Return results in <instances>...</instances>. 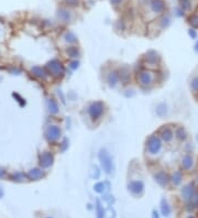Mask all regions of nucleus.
<instances>
[{"mask_svg": "<svg viewBox=\"0 0 198 218\" xmlns=\"http://www.w3.org/2000/svg\"><path fill=\"white\" fill-rule=\"evenodd\" d=\"M171 179H172V183H173L174 185L181 184L182 179H183V175H182L181 171H175V172L173 173V175H172Z\"/></svg>", "mask_w": 198, "mask_h": 218, "instance_id": "nucleus-14", "label": "nucleus"}, {"mask_svg": "<svg viewBox=\"0 0 198 218\" xmlns=\"http://www.w3.org/2000/svg\"><path fill=\"white\" fill-rule=\"evenodd\" d=\"M101 187H104V184H102V183H98V184L95 186V189H96L97 192H102Z\"/></svg>", "mask_w": 198, "mask_h": 218, "instance_id": "nucleus-25", "label": "nucleus"}, {"mask_svg": "<svg viewBox=\"0 0 198 218\" xmlns=\"http://www.w3.org/2000/svg\"><path fill=\"white\" fill-rule=\"evenodd\" d=\"M191 87L194 92H198V77H194L191 82Z\"/></svg>", "mask_w": 198, "mask_h": 218, "instance_id": "nucleus-21", "label": "nucleus"}, {"mask_svg": "<svg viewBox=\"0 0 198 218\" xmlns=\"http://www.w3.org/2000/svg\"><path fill=\"white\" fill-rule=\"evenodd\" d=\"M188 218H194V217H191V216H189V217Z\"/></svg>", "mask_w": 198, "mask_h": 218, "instance_id": "nucleus-31", "label": "nucleus"}, {"mask_svg": "<svg viewBox=\"0 0 198 218\" xmlns=\"http://www.w3.org/2000/svg\"><path fill=\"white\" fill-rule=\"evenodd\" d=\"M189 23L195 28H198V15H194L189 18Z\"/></svg>", "mask_w": 198, "mask_h": 218, "instance_id": "nucleus-20", "label": "nucleus"}, {"mask_svg": "<svg viewBox=\"0 0 198 218\" xmlns=\"http://www.w3.org/2000/svg\"><path fill=\"white\" fill-rule=\"evenodd\" d=\"M78 65H79V62L78 61H72L70 63V67L72 68V70H76V68L78 67Z\"/></svg>", "mask_w": 198, "mask_h": 218, "instance_id": "nucleus-24", "label": "nucleus"}, {"mask_svg": "<svg viewBox=\"0 0 198 218\" xmlns=\"http://www.w3.org/2000/svg\"><path fill=\"white\" fill-rule=\"evenodd\" d=\"M67 55H68V57L76 58L80 55V52L76 46H70V48H67Z\"/></svg>", "mask_w": 198, "mask_h": 218, "instance_id": "nucleus-15", "label": "nucleus"}, {"mask_svg": "<svg viewBox=\"0 0 198 218\" xmlns=\"http://www.w3.org/2000/svg\"><path fill=\"white\" fill-rule=\"evenodd\" d=\"M105 112V104L102 102H94L88 107V114L94 120L99 119Z\"/></svg>", "mask_w": 198, "mask_h": 218, "instance_id": "nucleus-3", "label": "nucleus"}, {"mask_svg": "<svg viewBox=\"0 0 198 218\" xmlns=\"http://www.w3.org/2000/svg\"><path fill=\"white\" fill-rule=\"evenodd\" d=\"M182 193H183V196H184V198H185V199H191L194 197V195H195L194 186L191 184L186 185V186L183 188Z\"/></svg>", "mask_w": 198, "mask_h": 218, "instance_id": "nucleus-11", "label": "nucleus"}, {"mask_svg": "<svg viewBox=\"0 0 198 218\" xmlns=\"http://www.w3.org/2000/svg\"><path fill=\"white\" fill-rule=\"evenodd\" d=\"M189 34H191L193 38H196V32L194 31V30H191V31H189Z\"/></svg>", "mask_w": 198, "mask_h": 218, "instance_id": "nucleus-28", "label": "nucleus"}, {"mask_svg": "<svg viewBox=\"0 0 198 218\" xmlns=\"http://www.w3.org/2000/svg\"><path fill=\"white\" fill-rule=\"evenodd\" d=\"M129 191L134 195H140L144 189V184L142 181H131L129 183Z\"/></svg>", "mask_w": 198, "mask_h": 218, "instance_id": "nucleus-4", "label": "nucleus"}, {"mask_svg": "<svg viewBox=\"0 0 198 218\" xmlns=\"http://www.w3.org/2000/svg\"><path fill=\"white\" fill-rule=\"evenodd\" d=\"M155 77H156L155 73L151 72V70H141L140 73H138L137 79L142 87H149L154 84Z\"/></svg>", "mask_w": 198, "mask_h": 218, "instance_id": "nucleus-2", "label": "nucleus"}, {"mask_svg": "<svg viewBox=\"0 0 198 218\" xmlns=\"http://www.w3.org/2000/svg\"><path fill=\"white\" fill-rule=\"evenodd\" d=\"M159 134H160V138L162 139V140H164L165 142H169V141L173 139V136H174L172 129L169 128L167 126H164L163 128L160 129Z\"/></svg>", "mask_w": 198, "mask_h": 218, "instance_id": "nucleus-7", "label": "nucleus"}, {"mask_svg": "<svg viewBox=\"0 0 198 218\" xmlns=\"http://www.w3.org/2000/svg\"><path fill=\"white\" fill-rule=\"evenodd\" d=\"M146 64H153V65H156L157 61H160V56L156 52L154 51H150L146 53Z\"/></svg>", "mask_w": 198, "mask_h": 218, "instance_id": "nucleus-10", "label": "nucleus"}, {"mask_svg": "<svg viewBox=\"0 0 198 218\" xmlns=\"http://www.w3.org/2000/svg\"><path fill=\"white\" fill-rule=\"evenodd\" d=\"M196 51L198 52V43H197V45H196Z\"/></svg>", "mask_w": 198, "mask_h": 218, "instance_id": "nucleus-30", "label": "nucleus"}, {"mask_svg": "<svg viewBox=\"0 0 198 218\" xmlns=\"http://www.w3.org/2000/svg\"><path fill=\"white\" fill-rule=\"evenodd\" d=\"M161 209H162V213L164 216H169V214H171V207H169V205L167 204V202L165 201V199H162V204H161Z\"/></svg>", "mask_w": 198, "mask_h": 218, "instance_id": "nucleus-17", "label": "nucleus"}, {"mask_svg": "<svg viewBox=\"0 0 198 218\" xmlns=\"http://www.w3.org/2000/svg\"><path fill=\"white\" fill-rule=\"evenodd\" d=\"M153 218H159V216H157V213H156V211H153Z\"/></svg>", "mask_w": 198, "mask_h": 218, "instance_id": "nucleus-29", "label": "nucleus"}, {"mask_svg": "<svg viewBox=\"0 0 198 218\" xmlns=\"http://www.w3.org/2000/svg\"><path fill=\"white\" fill-rule=\"evenodd\" d=\"M165 7V1L164 0H151L150 1V8L153 12L155 13H161V12L164 11Z\"/></svg>", "mask_w": 198, "mask_h": 218, "instance_id": "nucleus-6", "label": "nucleus"}, {"mask_svg": "<svg viewBox=\"0 0 198 218\" xmlns=\"http://www.w3.org/2000/svg\"><path fill=\"white\" fill-rule=\"evenodd\" d=\"M181 6L184 10L191 9V0H181Z\"/></svg>", "mask_w": 198, "mask_h": 218, "instance_id": "nucleus-23", "label": "nucleus"}, {"mask_svg": "<svg viewBox=\"0 0 198 218\" xmlns=\"http://www.w3.org/2000/svg\"><path fill=\"white\" fill-rule=\"evenodd\" d=\"M110 1H111V3H112V5L117 6V5H120L123 0H110Z\"/></svg>", "mask_w": 198, "mask_h": 218, "instance_id": "nucleus-27", "label": "nucleus"}, {"mask_svg": "<svg viewBox=\"0 0 198 218\" xmlns=\"http://www.w3.org/2000/svg\"><path fill=\"white\" fill-rule=\"evenodd\" d=\"M66 5H68V7H77L79 5L80 0H64Z\"/></svg>", "mask_w": 198, "mask_h": 218, "instance_id": "nucleus-22", "label": "nucleus"}, {"mask_svg": "<svg viewBox=\"0 0 198 218\" xmlns=\"http://www.w3.org/2000/svg\"><path fill=\"white\" fill-rule=\"evenodd\" d=\"M145 150L146 154L155 157L162 150V140L157 136H150L145 143Z\"/></svg>", "mask_w": 198, "mask_h": 218, "instance_id": "nucleus-1", "label": "nucleus"}, {"mask_svg": "<svg viewBox=\"0 0 198 218\" xmlns=\"http://www.w3.org/2000/svg\"><path fill=\"white\" fill-rule=\"evenodd\" d=\"M99 157H100V160H101V164H102V166H104V169L106 170L107 173H109L111 171V166H112V163H111L109 154L107 153V151L101 150Z\"/></svg>", "mask_w": 198, "mask_h": 218, "instance_id": "nucleus-5", "label": "nucleus"}, {"mask_svg": "<svg viewBox=\"0 0 198 218\" xmlns=\"http://www.w3.org/2000/svg\"><path fill=\"white\" fill-rule=\"evenodd\" d=\"M120 77H119V73L116 70H112L107 75V83H108L110 86H116L117 83L119 82Z\"/></svg>", "mask_w": 198, "mask_h": 218, "instance_id": "nucleus-9", "label": "nucleus"}, {"mask_svg": "<svg viewBox=\"0 0 198 218\" xmlns=\"http://www.w3.org/2000/svg\"><path fill=\"white\" fill-rule=\"evenodd\" d=\"M154 179H155V182H157L160 185H162V186H165L167 184V182H169V177L164 171H159L154 174Z\"/></svg>", "mask_w": 198, "mask_h": 218, "instance_id": "nucleus-8", "label": "nucleus"}, {"mask_svg": "<svg viewBox=\"0 0 198 218\" xmlns=\"http://www.w3.org/2000/svg\"><path fill=\"white\" fill-rule=\"evenodd\" d=\"M119 77L122 82H127L130 78V74H129V70L128 67H122L119 72Z\"/></svg>", "mask_w": 198, "mask_h": 218, "instance_id": "nucleus-16", "label": "nucleus"}, {"mask_svg": "<svg viewBox=\"0 0 198 218\" xmlns=\"http://www.w3.org/2000/svg\"><path fill=\"white\" fill-rule=\"evenodd\" d=\"M48 133H50V137H51L52 140H57V139L61 137V129L56 126H53L50 128Z\"/></svg>", "mask_w": 198, "mask_h": 218, "instance_id": "nucleus-13", "label": "nucleus"}, {"mask_svg": "<svg viewBox=\"0 0 198 218\" xmlns=\"http://www.w3.org/2000/svg\"><path fill=\"white\" fill-rule=\"evenodd\" d=\"M97 211H98V218H102L101 209H100V204L99 203H98V205H97Z\"/></svg>", "mask_w": 198, "mask_h": 218, "instance_id": "nucleus-26", "label": "nucleus"}, {"mask_svg": "<svg viewBox=\"0 0 198 218\" xmlns=\"http://www.w3.org/2000/svg\"><path fill=\"white\" fill-rule=\"evenodd\" d=\"M175 137H176L178 140H185V139L187 138V134L183 128H178L175 131Z\"/></svg>", "mask_w": 198, "mask_h": 218, "instance_id": "nucleus-18", "label": "nucleus"}, {"mask_svg": "<svg viewBox=\"0 0 198 218\" xmlns=\"http://www.w3.org/2000/svg\"><path fill=\"white\" fill-rule=\"evenodd\" d=\"M65 38H66V41L68 42V44H73L77 42V38L74 35V33H72V32H70V31L65 34Z\"/></svg>", "mask_w": 198, "mask_h": 218, "instance_id": "nucleus-19", "label": "nucleus"}, {"mask_svg": "<svg viewBox=\"0 0 198 218\" xmlns=\"http://www.w3.org/2000/svg\"><path fill=\"white\" fill-rule=\"evenodd\" d=\"M193 165V157L191 155H185L182 160V167L184 170H189Z\"/></svg>", "mask_w": 198, "mask_h": 218, "instance_id": "nucleus-12", "label": "nucleus"}]
</instances>
